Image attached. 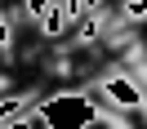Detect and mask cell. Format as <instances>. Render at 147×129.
I'll return each mask as SVG.
<instances>
[{"label": "cell", "instance_id": "7a4b0ae2", "mask_svg": "<svg viewBox=\"0 0 147 129\" xmlns=\"http://www.w3.org/2000/svg\"><path fill=\"white\" fill-rule=\"evenodd\" d=\"M94 85H98V89L107 93V98H116V102H120L125 111H147V98H143V93L134 89V80L125 76V67H107V71H102V76H98Z\"/></svg>", "mask_w": 147, "mask_h": 129}, {"label": "cell", "instance_id": "6da1fadb", "mask_svg": "<svg viewBox=\"0 0 147 129\" xmlns=\"http://www.w3.org/2000/svg\"><path fill=\"white\" fill-rule=\"evenodd\" d=\"M40 116L49 129H89L98 120V111L89 107L85 93H54V98L40 102Z\"/></svg>", "mask_w": 147, "mask_h": 129}, {"label": "cell", "instance_id": "8992f818", "mask_svg": "<svg viewBox=\"0 0 147 129\" xmlns=\"http://www.w3.org/2000/svg\"><path fill=\"white\" fill-rule=\"evenodd\" d=\"M107 129H134V125H129L125 116H116V120H107Z\"/></svg>", "mask_w": 147, "mask_h": 129}, {"label": "cell", "instance_id": "5b68a950", "mask_svg": "<svg viewBox=\"0 0 147 129\" xmlns=\"http://www.w3.org/2000/svg\"><path fill=\"white\" fill-rule=\"evenodd\" d=\"M0 45H9V18L0 13Z\"/></svg>", "mask_w": 147, "mask_h": 129}, {"label": "cell", "instance_id": "277c9868", "mask_svg": "<svg viewBox=\"0 0 147 129\" xmlns=\"http://www.w3.org/2000/svg\"><path fill=\"white\" fill-rule=\"evenodd\" d=\"M120 18H125V22H143V18H147V0H125Z\"/></svg>", "mask_w": 147, "mask_h": 129}, {"label": "cell", "instance_id": "3957f363", "mask_svg": "<svg viewBox=\"0 0 147 129\" xmlns=\"http://www.w3.org/2000/svg\"><path fill=\"white\" fill-rule=\"evenodd\" d=\"M80 93H85V98H89V107L98 111V120H116V116H125V107H120L116 98H107V93H102L98 85H85Z\"/></svg>", "mask_w": 147, "mask_h": 129}]
</instances>
